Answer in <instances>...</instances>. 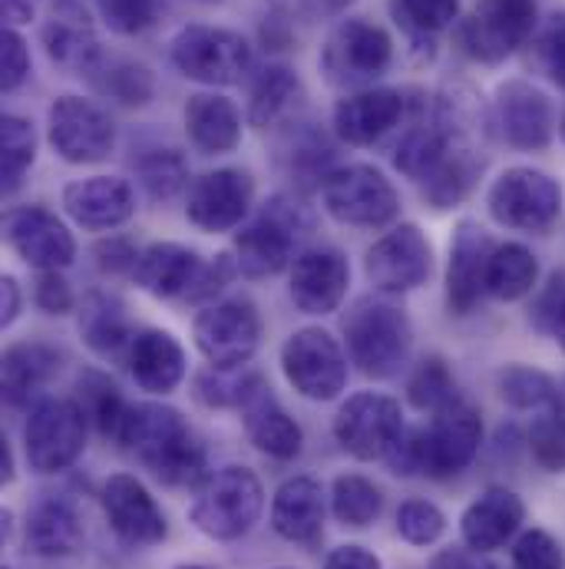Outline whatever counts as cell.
Here are the masks:
<instances>
[{"label": "cell", "instance_id": "cell-1", "mask_svg": "<svg viewBox=\"0 0 565 569\" xmlns=\"http://www.w3.org/2000/svg\"><path fill=\"white\" fill-rule=\"evenodd\" d=\"M120 443L165 487H192L205 480V450L175 408H130L120 430Z\"/></svg>", "mask_w": 565, "mask_h": 569}, {"label": "cell", "instance_id": "cell-2", "mask_svg": "<svg viewBox=\"0 0 565 569\" xmlns=\"http://www.w3.org/2000/svg\"><path fill=\"white\" fill-rule=\"evenodd\" d=\"M483 443V418L473 405L456 398L417 433H404L401 443L387 453L394 473H426V477H453L466 470Z\"/></svg>", "mask_w": 565, "mask_h": 569}, {"label": "cell", "instance_id": "cell-3", "mask_svg": "<svg viewBox=\"0 0 565 569\" xmlns=\"http://www.w3.org/2000/svg\"><path fill=\"white\" fill-rule=\"evenodd\" d=\"M262 507V480L249 467H222L199 483L189 520L209 540H239L259 523Z\"/></svg>", "mask_w": 565, "mask_h": 569}, {"label": "cell", "instance_id": "cell-4", "mask_svg": "<svg viewBox=\"0 0 565 569\" xmlns=\"http://www.w3.org/2000/svg\"><path fill=\"white\" fill-rule=\"evenodd\" d=\"M347 355L367 378H394L411 355V321L401 308L387 301L364 298L344 318Z\"/></svg>", "mask_w": 565, "mask_h": 569}, {"label": "cell", "instance_id": "cell-5", "mask_svg": "<svg viewBox=\"0 0 565 569\" xmlns=\"http://www.w3.org/2000/svg\"><path fill=\"white\" fill-rule=\"evenodd\" d=\"M536 20V0H476L456 27V43L470 60L496 67L533 37Z\"/></svg>", "mask_w": 565, "mask_h": 569}, {"label": "cell", "instance_id": "cell-6", "mask_svg": "<svg viewBox=\"0 0 565 569\" xmlns=\"http://www.w3.org/2000/svg\"><path fill=\"white\" fill-rule=\"evenodd\" d=\"M169 57L182 77L195 83H209V87H232L252 70L249 40L235 30L205 27V23L182 27L172 37Z\"/></svg>", "mask_w": 565, "mask_h": 569}, {"label": "cell", "instance_id": "cell-7", "mask_svg": "<svg viewBox=\"0 0 565 569\" xmlns=\"http://www.w3.org/2000/svg\"><path fill=\"white\" fill-rule=\"evenodd\" d=\"M486 206L500 226L529 232V236H543L556 226V219L563 212V189L543 169L513 166L490 186Z\"/></svg>", "mask_w": 565, "mask_h": 569}, {"label": "cell", "instance_id": "cell-8", "mask_svg": "<svg viewBox=\"0 0 565 569\" xmlns=\"http://www.w3.org/2000/svg\"><path fill=\"white\" fill-rule=\"evenodd\" d=\"M307 229L304 209L275 196L265 212L235 236V266L245 279H272L291 266L294 242Z\"/></svg>", "mask_w": 565, "mask_h": 569}, {"label": "cell", "instance_id": "cell-9", "mask_svg": "<svg viewBox=\"0 0 565 569\" xmlns=\"http://www.w3.org/2000/svg\"><path fill=\"white\" fill-rule=\"evenodd\" d=\"M391 60L394 43L387 30L364 17L341 20L321 50V70L334 87H367L387 73Z\"/></svg>", "mask_w": 565, "mask_h": 569}, {"label": "cell", "instance_id": "cell-10", "mask_svg": "<svg viewBox=\"0 0 565 569\" xmlns=\"http://www.w3.org/2000/svg\"><path fill=\"white\" fill-rule=\"evenodd\" d=\"M321 196H324V209L337 222L357 229H381L394 222L401 212L397 189L374 166H341L327 172Z\"/></svg>", "mask_w": 565, "mask_h": 569}, {"label": "cell", "instance_id": "cell-11", "mask_svg": "<svg viewBox=\"0 0 565 569\" xmlns=\"http://www.w3.org/2000/svg\"><path fill=\"white\" fill-rule=\"evenodd\" d=\"M87 415L80 401L67 398H43L33 405L30 421L23 430L27 460L37 473H60L70 470L87 450Z\"/></svg>", "mask_w": 565, "mask_h": 569}, {"label": "cell", "instance_id": "cell-12", "mask_svg": "<svg viewBox=\"0 0 565 569\" xmlns=\"http://www.w3.org/2000/svg\"><path fill=\"white\" fill-rule=\"evenodd\" d=\"M282 371L287 385L307 401H334L347 385V358L321 328H301L284 341Z\"/></svg>", "mask_w": 565, "mask_h": 569}, {"label": "cell", "instance_id": "cell-13", "mask_svg": "<svg viewBox=\"0 0 565 569\" xmlns=\"http://www.w3.org/2000/svg\"><path fill=\"white\" fill-rule=\"evenodd\" d=\"M192 335H195V348L212 361V368L232 371L255 358L262 341V318L252 301L232 298L199 311Z\"/></svg>", "mask_w": 565, "mask_h": 569}, {"label": "cell", "instance_id": "cell-14", "mask_svg": "<svg viewBox=\"0 0 565 569\" xmlns=\"http://www.w3.org/2000/svg\"><path fill=\"white\" fill-rule=\"evenodd\" d=\"M404 411L394 398L361 391L347 398L334 418L337 443L357 460H381L387 457L404 437Z\"/></svg>", "mask_w": 565, "mask_h": 569}, {"label": "cell", "instance_id": "cell-15", "mask_svg": "<svg viewBox=\"0 0 565 569\" xmlns=\"http://www.w3.org/2000/svg\"><path fill=\"white\" fill-rule=\"evenodd\" d=\"M47 137L60 159L73 166L103 162L113 152V120L83 97H60L47 113Z\"/></svg>", "mask_w": 565, "mask_h": 569}, {"label": "cell", "instance_id": "cell-16", "mask_svg": "<svg viewBox=\"0 0 565 569\" xmlns=\"http://www.w3.org/2000/svg\"><path fill=\"white\" fill-rule=\"evenodd\" d=\"M3 239L37 272H60L77 259L73 232L43 206L10 209L3 219Z\"/></svg>", "mask_w": 565, "mask_h": 569}, {"label": "cell", "instance_id": "cell-17", "mask_svg": "<svg viewBox=\"0 0 565 569\" xmlns=\"http://www.w3.org/2000/svg\"><path fill=\"white\" fill-rule=\"evenodd\" d=\"M430 269H433V246L414 222H404L394 232H387L381 242H374L364 262L367 279L387 295L414 291L430 279Z\"/></svg>", "mask_w": 565, "mask_h": 569}, {"label": "cell", "instance_id": "cell-18", "mask_svg": "<svg viewBox=\"0 0 565 569\" xmlns=\"http://www.w3.org/2000/svg\"><path fill=\"white\" fill-rule=\"evenodd\" d=\"M496 127L513 149L539 152L556 133V107L539 87L509 80L496 90Z\"/></svg>", "mask_w": 565, "mask_h": 569}, {"label": "cell", "instance_id": "cell-19", "mask_svg": "<svg viewBox=\"0 0 565 569\" xmlns=\"http://www.w3.org/2000/svg\"><path fill=\"white\" fill-rule=\"evenodd\" d=\"M252 176L242 169H215L192 182L185 216L202 232H232L252 209Z\"/></svg>", "mask_w": 565, "mask_h": 569}, {"label": "cell", "instance_id": "cell-20", "mask_svg": "<svg viewBox=\"0 0 565 569\" xmlns=\"http://www.w3.org/2000/svg\"><path fill=\"white\" fill-rule=\"evenodd\" d=\"M496 242L480 222H460L450 246V266H446V305L456 315H470L480 308L483 295L490 291V262H493Z\"/></svg>", "mask_w": 565, "mask_h": 569}, {"label": "cell", "instance_id": "cell-21", "mask_svg": "<svg viewBox=\"0 0 565 569\" xmlns=\"http://www.w3.org/2000/svg\"><path fill=\"white\" fill-rule=\"evenodd\" d=\"M103 510L113 533L127 547H155L169 533L162 507L133 473H113L103 483Z\"/></svg>", "mask_w": 565, "mask_h": 569}, {"label": "cell", "instance_id": "cell-22", "mask_svg": "<svg viewBox=\"0 0 565 569\" xmlns=\"http://www.w3.org/2000/svg\"><path fill=\"white\" fill-rule=\"evenodd\" d=\"M407 117V97L394 87H371L334 107V133L347 146H371Z\"/></svg>", "mask_w": 565, "mask_h": 569}, {"label": "cell", "instance_id": "cell-23", "mask_svg": "<svg viewBox=\"0 0 565 569\" xmlns=\"http://www.w3.org/2000/svg\"><path fill=\"white\" fill-rule=\"evenodd\" d=\"M351 282L347 259L337 249H307L291 266V298L304 315H331L341 308Z\"/></svg>", "mask_w": 565, "mask_h": 569}, {"label": "cell", "instance_id": "cell-24", "mask_svg": "<svg viewBox=\"0 0 565 569\" xmlns=\"http://www.w3.org/2000/svg\"><path fill=\"white\" fill-rule=\"evenodd\" d=\"M67 216L83 229H120L137 212V196L127 179L117 176H90L77 179L63 189Z\"/></svg>", "mask_w": 565, "mask_h": 569}, {"label": "cell", "instance_id": "cell-25", "mask_svg": "<svg viewBox=\"0 0 565 569\" xmlns=\"http://www.w3.org/2000/svg\"><path fill=\"white\" fill-rule=\"evenodd\" d=\"M523 520H526L523 497L506 487H490L463 510L460 533L473 553H493L519 533Z\"/></svg>", "mask_w": 565, "mask_h": 569}, {"label": "cell", "instance_id": "cell-26", "mask_svg": "<svg viewBox=\"0 0 565 569\" xmlns=\"http://www.w3.org/2000/svg\"><path fill=\"white\" fill-rule=\"evenodd\" d=\"M40 40L47 57L73 73H90L100 60V40L93 30L90 13L77 0H57L43 20Z\"/></svg>", "mask_w": 565, "mask_h": 569}, {"label": "cell", "instance_id": "cell-27", "mask_svg": "<svg viewBox=\"0 0 565 569\" xmlns=\"http://www.w3.org/2000/svg\"><path fill=\"white\" fill-rule=\"evenodd\" d=\"M209 262L199 259V252L179 246V242H155L140 252V262L133 269V279L142 291L155 298H192L205 279Z\"/></svg>", "mask_w": 565, "mask_h": 569}, {"label": "cell", "instance_id": "cell-28", "mask_svg": "<svg viewBox=\"0 0 565 569\" xmlns=\"http://www.w3.org/2000/svg\"><path fill=\"white\" fill-rule=\"evenodd\" d=\"M249 440L272 460H294L301 453L304 433L294 425V418L279 405L272 388L259 378V385L249 391L245 405L239 408Z\"/></svg>", "mask_w": 565, "mask_h": 569}, {"label": "cell", "instance_id": "cell-29", "mask_svg": "<svg viewBox=\"0 0 565 569\" xmlns=\"http://www.w3.org/2000/svg\"><path fill=\"white\" fill-rule=\"evenodd\" d=\"M130 375L149 395H169L185 378V351L182 345L159 328H145L133 338L127 355Z\"/></svg>", "mask_w": 565, "mask_h": 569}, {"label": "cell", "instance_id": "cell-30", "mask_svg": "<svg viewBox=\"0 0 565 569\" xmlns=\"http://www.w3.org/2000/svg\"><path fill=\"white\" fill-rule=\"evenodd\" d=\"M27 550L43 560L57 557H73L83 543V523L63 497H43L30 507L27 513Z\"/></svg>", "mask_w": 565, "mask_h": 569}, {"label": "cell", "instance_id": "cell-31", "mask_svg": "<svg viewBox=\"0 0 565 569\" xmlns=\"http://www.w3.org/2000/svg\"><path fill=\"white\" fill-rule=\"evenodd\" d=\"M272 527L291 543H314L324 530V490L311 477L284 480L272 500Z\"/></svg>", "mask_w": 565, "mask_h": 569}, {"label": "cell", "instance_id": "cell-32", "mask_svg": "<svg viewBox=\"0 0 565 569\" xmlns=\"http://www.w3.org/2000/svg\"><path fill=\"white\" fill-rule=\"evenodd\" d=\"M185 133L205 156L232 152L242 142V113L222 93H195L185 103Z\"/></svg>", "mask_w": 565, "mask_h": 569}, {"label": "cell", "instance_id": "cell-33", "mask_svg": "<svg viewBox=\"0 0 565 569\" xmlns=\"http://www.w3.org/2000/svg\"><path fill=\"white\" fill-rule=\"evenodd\" d=\"M60 371V355L40 341H20L3 351V401L10 408H23L53 375Z\"/></svg>", "mask_w": 565, "mask_h": 569}, {"label": "cell", "instance_id": "cell-34", "mask_svg": "<svg viewBox=\"0 0 565 569\" xmlns=\"http://www.w3.org/2000/svg\"><path fill=\"white\" fill-rule=\"evenodd\" d=\"M480 172H483V156L476 152L473 142H466L460 137L446 149V156L436 162V169L424 179L426 199L436 209H450V206L463 202L473 192Z\"/></svg>", "mask_w": 565, "mask_h": 569}, {"label": "cell", "instance_id": "cell-35", "mask_svg": "<svg viewBox=\"0 0 565 569\" xmlns=\"http://www.w3.org/2000/svg\"><path fill=\"white\" fill-rule=\"evenodd\" d=\"M80 331L100 358H127L133 345L130 318L123 305L110 295H90L80 311Z\"/></svg>", "mask_w": 565, "mask_h": 569}, {"label": "cell", "instance_id": "cell-36", "mask_svg": "<svg viewBox=\"0 0 565 569\" xmlns=\"http://www.w3.org/2000/svg\"><path fill=\"white\" fill-rule=\"evenodd\" d=\"M536 284H539V259L533 256V249H526L523 242L496 246L493 262H490V279H486V288L493 298L519 301V298L533 295Z\"/></svg>", "mask_w": 565, "mask_h": 569}, {"label": "cell", "instance_id": "cell-37", "mask_svg": "<svg viewBox=\"0 0 565 569\" xmlns=\"http://www.w3.org/2000/svg\"><path fill=\"white\" fill-rule=\"evenodd\" d=\"M77 401L87 415L90 425H97V430L103 437H113L120 440V430H123V421L130 415V405L123 401L120 388L103 375V371H83L80 381H77Z\"/></svg>", "mask_w": 565, "mask_h": 569}, {"label": "cell", "instance_id": "cell-38", "mask_svg": "<svg viewBox=\"0 0 565 569\" xmlns=\"http://www.w3.org/2000/svg\"><path fill=\"white\" fill-rule=\"evenodd\" d=\"M500 398L513 408V411H553L559 408V385L529 365H509L500 371L496 378Z\"/></svg>", "mask_w": 565, "mask_h": 569}, {"label": "cell", "instance_id": "cell-39", "mask_svg": "<svg viewBox=\"0 0 565 569\" xmlns=\"http://www.w3.org/2000/svg\"><path fill=\"white\" fill-rule=\"evenodd\" d=\"M294 97H297V77L291 67H284V63L262 67L259 77L252 80V90H249V123L259 130L272 127L291 107Z\"/></svg>", "mask_w": 565, "mask_h": 569}, {"label": "cell", "instance_id": "cell-40", "mask_svg": "<svg viewBox=\"0 0 565 569\" xmlns=\"http://www.w3.org/2000/svg\"><path fill=\"white\" fill-rule=\"evenodd\" d=\"M331 507H334V517L344 527L361 530V527H371L381 517L384 497H381L374 480H367L361 473H341L334 480V490H331Z\"/></svg>", "mask_w": 565, "mask_h": 569}, {"label": "cell", "instance_id": "cell-41", "mask_svg": "<svg viewBox=\"0 0 565 569\" xmlns=\"http://www.w3.org/2000/svg\"><path fill=\"white\" fill-rule=\"evenodd\" d=\"M37 159V133L23 117L7 113L0 120V179L3 192H13L23 179V172Z\"/></svg>", "mask_w": 565, "mask_h": 569}, {"label": "cell", "instance_id": "cell-42", "mask_svg": "<svg viewBox=\"0 0 565 569\" xmlns=\"http://www.w3.org/2000/svg\"><path fill=\"white\" fill-rule=\"evenodd\" d=\"M140 172L142 189L155 199V202H165L172 196H179L189 182V166L182 159V152L175 149H152L145 152L137 166Z\"/></svg>", "mask_w": 565, "mask_h": 569}, {"label": "cell", "instance_id": "cell-43", "mask_svg": "<svg viewBox=\"0 0 565 569\" xmlns=\"http://www.w3.org/2000/svg\"><path fill=\"white\" fill-rule=\"evenodd\" d=\"M407 395H411V405L417 411H430V415L443 411L446 405H453L460 398L456 395V381H453V375H450L443 358H426L424 365L417 368V375L411 378Z\"/></svg>", "mask_w": 565, "mask_h": 569}, {"label": "cell", "instance_id": "cell-44", "mask_svg": "<svg viewBox=\"0 0 565 569\" xmlns=\"http://www.w3.org/2000/svg\"><path fill=\"white\" fill-rule=\"evenodd\" d=\"M526 447L543 470L565 473V411H539V418L526 433Z\"/></svg>", "mask_w": 565, "mask_h": 569}, {"label": "cell", "instance_id": "cell-45", "mask_svg": "<svg viewBox=\"0 0 565 569\" xmlns=\"http://www.w3.org/2000/svg\"><path fill=\"white\" fill-rule=\"evenodd\" d=\"M239 368L232 371H222V368H212L205 375L195 378V398L209 408H242L249 391L259 385V375H235Z\"/></svg>", "mask_w": 565, "mask_h": 569}, {"label": "cell", "instance_id": "cell-46", "mask_svg": "<svg viewBox=\"0 0 565 569\" xmlns=\"http://www.w3.org/2000/svg\"><path fill=\"white\" fill-rule=\"evenodd\" d=\"M443 530H446V517L430 500H407L397 510V533L411 547H430V543H436L443 537Z\"/></svg>", "mask_w": 565, "mask_h": 569}, {"label": "cell", "instance_id": "cell-47", "mask_svg": "<svg viewBox=\"0 0 565 569\" xmlns=\"http://www.w3.org/2000/svg\"><path fill=\"white\" fill-rule=\"evenodd\" d=\"M100 90L110 93L113 100H120L123 107H142L152 97V77H149V70L142 63L120 60V63L107 67V77L100 80Z\"/></svg>", "mask_w": 565, "mask_h": 569}, {"label": "cell", "instance_id": "cell-48", "mask_svg": "<svg viewBox=\"0 0 565 569\" xmlns=\"http://www.w3.org/2000/svg\"><path fill=\"white\" fill-rule=\"evenodd\" d=\"M97 7L107 27L123 37H137L149 30L162 13V0H97Z\"/></svg>", "mask_w": 565, "mask_h": 569}, {"label": "cell", "instance_id": "cell-49", "mask_svg": "<svg viewBox=\"0 0 565 569\" xmlns=\"http://www.w3.org/2000/svg\"><path fill=\"white\" fill-rule=\"evenodd\" d=\"M529 318H533L536 331L556 338V345L565 351V269L553 272L549 282L543 284V291L533 301Z\"/></svg>", "mask_w": 565, "mask_h": 569}, {"label": "cell", "instance_id": "cell-50", "mask_svg": "<svg viewBox=\"0 0 565 569\" xmlns=\"http://www.w3.org/2000/svg\"><path fill=\"white\" fill-rule=\"evenodd\" d=\"M513 569H565L563 543L549 530H526L513 547Z\"/></svg>", "mask_w": 565, "mask_h": 569}, {"label": "cell", "instance_id": "cell-51", "mask_svg": "<svg viewBox=\"0 0 565 569\" xmlns=\"http://www.w3.org/2000/svg\"><path fill=\"white\" fill-rule=\"evenodd\" d=\"M397 17L417 30V33H436L450 27L460 13V0H394Z\"/></svg>", "mask_w": 565, "mask_h": 569}, {"label": "cell", "instance_id": "cell-52", "mask_svg": "<svg viewBox=\"0 0 565 569\" xmlns=\"http://www.w3.org/2000/svg\"><path fill=\"white\" fill-rule=\"evenodd\" d=\"M27 73H30L27 40L13 27H3V33H0V90L3 93L20 90V83L27 80Z\"/></svg>", "mask_w": 565, "mask_h": 569}, {"label": "cell", "instance_id": "cell-53", "mask_svg": "<svg viewBox=\"0 0 565 569\" xmlns=\"http://www.w3.org/2000/svg\"><path fill=\"white\" fill-rule=\"evenodd\" d=\"M539 57H543V70L549 73V80L565 93V10H559L539 43Z\"/></svg>", "mask_w": 565, "mask_h": 569}, {"label": "cell", "instance_id": "cell-54", "mask_svg": "<svg viewBox=\"0 0 565 569\" xmlns=\"http://www.w3.org/2000/svg\"><path fill=\"white\" fill-rule=\"evenodd\" d=\"M33 301L47 311V315H67L73 311V288L60 276V272H40V279L33 284Z\"/></svg>", "mask_w": 565, "mask_h": 569}, {"label": "cell", "instance_id": "cell-55", "mask_svg": "<svg viewBox=\"0 0 565 569\" xmlns=\"http://www.w3.org/2000/svg\"><path fill=\"white\" fill-rule=\"evenodd\" d=\"M97 259H100L103 272L117 276V272H133L137 262H140V252L130 242H123V239H110V242L97 246Z\"/></svg>", "mask_w": 565, "mask_h": 569}, {"label": "cell", "instance_id": "cell-56", "mask_svg": "<svg viewBox=\"0 0 565 569\" xmlns=\"http://www.w3.org/2000/svg\"><path fill=\"white\" fill-rule=\"evenodd\" d=\"M324 569H381V560L371 550L347 543V547H337V550L327 553Z\"/></svg>", "mask_w": 565, "mask_h": 569}, {"label": "cell", "instance_id": "cell-57", "mask_svg": "<svg viewBox=\"0 0 565 569\" xmlns=\"http://www.w3.org/2000/svg\"><path fill=\"white\" fill-rule=\"evenodd\" d=\"M430 569H496L493 563L480 560V553H473L470 547L466 550H443Z\"/></svg>", "mask_w": 565, "mask_h": 569}, {"label": "cell", "instance_id": "cell-58", "mask_svg": "<svg viewBox=\"0 0 565 569\" xmlns=\"http://www.w3.org/2000/svg\"><path fill=\"white\" fill-rule=\"evenodd\" d=\"M20 315V284L13 282L10 276L0 279V325L10 328Z\"/></svg>", "mask_w": 565, "mask_h": 569}, {"label": "cell", "instance_id": "cell-59", "mask_svg": "<svg viewBox=\"0 0 565 569\" xmlns=\"http://www.w3.org/2000/svg\"><path fill=\"white\" fill-rule=\"evenodd\" d=\"M0 7H3V23L17 30V27H23V23L33 20L40 0H0Z\"/></svg>", "mask_w": 565, "mask_h": 569}, {"label": "cell", "instance_id": "cell-60", "mask_svg": "<svg viewBox=\"0 0 565 569\" xmlns=\"http://www.w3.org/2000/svg\"><path fill=\"white\" fill-rule=\"evenodd\" d=\"M0 480H3V483L13 480V453H10V443H7V440H3V447H0Z\"/></svg>", "mask_w": 565, "mask_h": 569}, {"label": "cell", "instance_id": "cell-61", "mask_svg": "<svg viewBox=\"0 0 565 569\" xmlns=\"http://www.w3.org/2000/svg\"><path fill=\"white\" fill-rule=\"evenodd\" d=\"M559 411H565V378L563 385H559Z\"/></svg>", "mask_w": 565, "mask_h": 569}, {"label": "cell", "instance_id": "cell-62", "mask_svg": "<svg viewBox=\"0 0 565 569\" xmlns=\"http://www.w3.org/2000/svg\"><path fill=\"white\" fill-rule=\"evenodd\" d=\"M559 137H563V142H565V113H563V120H559Z\"/></svg>", "mask_w": 565, "mask_h": 569}, {"label": "cell", "instance_id": "cell-63", "mask_svg": "<svg viewBox=\"0 0 565 569\" xmlns=\"http://www.w3.org/2000/svg\"><path fill=\"white\" fill-rule=\"evenodd\" d=\"M179 569H209V567H179Z\"/></svg>", "mask_w": 565, "mask_h": 569}, {"label": "cell", "instance_id": "cell-64", "mask_svg": "<svg viewBox=\"0 0 565 569\" xmlns=\"http://www.w3.org/2000/svg\"><path fill=\"white\" fill-rule=\"evenodd\" d=\"M279 569H287V567H279Z\"/></svg>", "mask_w": 565, "mask_h": 569}]
</instances>
